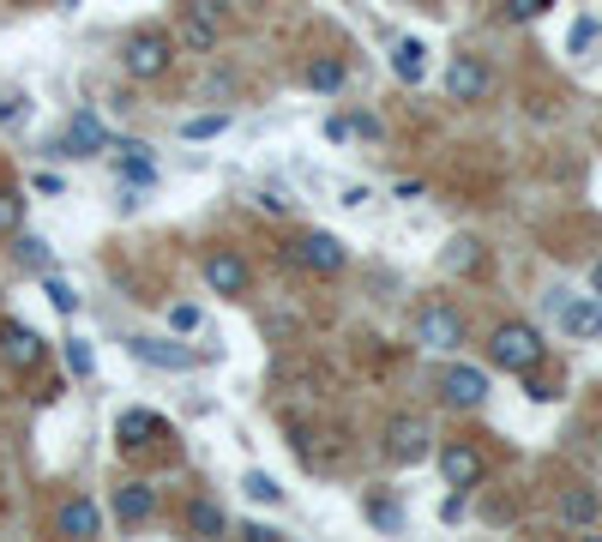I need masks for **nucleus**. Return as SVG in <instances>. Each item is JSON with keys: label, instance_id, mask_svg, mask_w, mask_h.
<instances>
[{"label": "nucleus", "instance_id": "nucleus-31", "mask_svg": "<svg viewBox=\"0 0 602 542\" xmlns=\"http://www.w3.org/2000/svg\"><path fill=\"white\" fill-rule=\"evenodd\" d=\"M549 7H554V0H506V19L524 24V19H536V12H549Z\"/></svg>", "mask_w": 602, "mask_h": 542}, {"label": "nucleus", "instance_id": "nucleus-32", "mask_svg": "<svg viewBox=\"0 0 602 542\" xmlns=\"http://www.w3.org/2000/svg\"><path fill=\"white\" fill-rule=\"evenodd\" d=\"M169 326H175V332H194V326H199V307H194V302H175V307H169Z\"/></svg>", "mask_w": 602, "mask_h": 542}, {"label": "nucleus", "instance_id": "nucleus-1", "mask_svg": "<svg viewBox=\"0 0 602 542\" xmlns=\"http://www.w3.org/2000/svg\"><path fill=\"white\" fill-rule=\"evenodd\" d=\"M542 356H549V344H542L536 326H524V319H501V326H494V338H488V362H494V368L536 374Z\"/></svg>", "mask_w": 602, "mask_h": 542}, {"label": "nucleus", "instance_id": "nucleus-13", "mask_svg": "<svg viewBox=\"0 0 602 542\" xmlns=\"http://www.w3.org/2000/svg\"><path fill=\"white\" fill-rule=\"evenodd\" d=\"M61 151H67V157H97V151H109V127H102L97 115H72L67 134H61Z\"/></svg>", "mask_w": 602, "mask_h": 542}, {"label": "nucleus", "instance_id": "nucleus-22", "mask_svg": "<svg viewBox=\"0 0 602 542\" xmlns=\"http://www.w3.org/2000/svg\"><path fill=\"white\" fill-rule=\"evenodd\" d=\"M187 531H194V536H224V506L194 501V506H187Z\"/></svg>", "mask_w": 602, "mask_h": 542}, {"label": "nucleus", "instance_id": "nucleus-12", "mask_svg": "<svg viewBox=\"0 0 602 542\" xmlns=\"http://www.w3.org/2000/svg\"><path fill=\"white\" fill-rule=\"evenodd\" d=\"M488 67H482L476 61V55H458V61H452L446 67V97L452 102H482V97H488Z\"/></svg>", "mask_w": 602, "mask_h": 542}, {"label": "nucleus", "instance_id": "nucleus-23", "mask_svg": "<svg viewBox=\"0 0 602 542\" xmlns=\"http://www.w3.org/2000/svg\"><path fill=\"white\" fill-rule=\"evenodd\" d=\"M121 175H127V187H151L157 164H151V157H139V145H121Z\"/></svg>", "mask_w": 602, "mask_h": 542}, {"label": "nucleus", "instance_id": "nucleus-36", "mask_svg": "<svg viewBox=\"0 0 602 542\" xmlns=\"http://www.w3.org/2000/svg\"><path fill=\"white\" fill-rule=\"evenodd\" d=\"M247 542H284V531H272V524H247Z\"/></svg>", "mask_w": 602, "mask_h": 542}, {"label": "nucleus", "instance_id": "nucleus-6", "mask_svg": "<svg viewBox=\"0 0 602 542\" xmlns=\"http://www.w3.org/2000/svg\"><path fill=\"white\" fill-rule=\"evenodd\" d=\"M386 459L392 464H422L428 459V422L422 416H392L386 422Z\"/></svg>", "mask_w": 602, "mask_h": 542}, {"label": "nucleus", "instance_id": "nucleus-28", "mask_svg": "<svg viewBox=\"0 0 602 542\" xmlns=\"http://www.w3.org/2000/svg\"><path fill=\"white\" fill-rule=\"evenodd\" d=\"M24 224V199L12 187H0V229H19Z\"/></svg>", "mask_w": 602, "mask_h": 542}, {"label": "nucleus", "instance_id": "nucleus-11", "mask_svg": "<svg viewBox=\"0 0 602 542\" xmlns=\"http://www.w3.org/2000/svg\"><path fill=\"white\" fill-rule=\"evenodd\" d=\"M482 471H488V464H482V452L470 446V441H446V446H440V476H446L452 489H476Z\"/></svg>", "mask_w": 602, "mask_h": 542}, {"label": "nucleus", "instance_id": "nucleus-4", "mask_svg": "<svg viewBox=\"0 0 602 542\" xmlns=\"http://www.w3.org/2000/svg\"><path fill=\"white\" fill-rule=\"evenodd\" d=\"M549 307H554L566 338H602V302L596 296H566V289H554Z\"/></svg>", "mask_w": 602, "mask_h": 542}, {"label": "nucleus", "instance_id": "nucleus-27", "mask_svg": "<svg viewBox=\"0 0 602 542\" xmlns=\"http://www.w3.org/2000/svg\"><path fill=\"white\" fill-rule=\"evenodd\" d=\"M596 37H602V24H596V19H579V24H572V37H566V49H572V55H591Z\"/></svg>", "mask_w": 602, "mask_h": 542}, {"label": "nucleus", "instance_id": "nucleus-19", "mask_svg": "<svg viewBox=\"0 0 602 542\" xmlns=\"http://www.w3.org/2000/svg\"><path fill=\"white\" fill-rule=\"evenodd\" d=\"M314 91H344V79H349V67L337 61V55H319V61H307V72H302Z\"/></svg>", "mask_w": 602, "mask_h": 542}, {"label": "nucleus", "instance_id": "nucleus-30", "mask_svg": "<svg viewBox=\"0 0 602 542\" xmlns=\"http://www.w3.org/2000/svg\"><path fill=\"white\" fill-rule=\"evenodd\" d=\"M67 368L79 374V380L97 368V362H91V344H85V338H67Z\"/></svg>", "mask_w": 602, "mask_h": 542}, {"label": "nucleus", "instance_id": "nucleus-5", "mask_svg": "<svg viewBox=\"0 0 602 542\" xmlns=\"http://www.w3.org/2000/svg\"><path fill=\"white\" fill-rule=\"evenodd\" d=\"M416 344H428V349H458L464 344V314L458 307H446V302H428L416 314Z\"/></svg>", "mask_w": 602, "mask_h": 542}, {"label": "nucleus", "instance_id": "nucleus-24", "mask_svg": "<svg viewBox=\"0 0 602 542\" xmlns=\"http://www.w3.org/2000/svg\"><path fill=\"white\" fill-rule=\"evenodd\" d=\"M241 489H247V501H259V506H284V489H277V476H266V471H247Z\"/></svg>", "mask_w": 602, "mask_h": 542}, {"label": "nucleus", "instance_id": "nucleus-29", "mask_svg": "<svg viewBox=\"0 0 602 542\" xmlns=\"http://www.w3.org/2000/svg\"><path fill=\"white\" fill-rule=\"evenodd\" d=\"M42 289H49V302L61 307V314H79V296H72V284H61V277H42Z\"/></svg>", "mask_w": 602, "mask_h": 542}, {"label": "nucleus", "instance_id": "nucleus-39", "mask_svg": "<svg viewBox=\"0 0 602 542\" xmlns=\"http://www.w3.org/2000/svg\"><path fill=\"white\" fill-rule=\"evenodd\" d=\"M596 446H602V434H596Z\"/></svg>", "mask_w": 602, "mask_h": 542}, {"label": "nucleus", "instance_id": "nucleus-35", "mask_svg": "<svg viewBox=\"0 0 602 542\" xmlns=\"http://www.w3.org/2000/svg\"><path fill=\"white\" fill-rule=\"evenodd\" d=\"M19 259H24V266H42V242L24 236V242H19Z\"/></svg>", "mask_w": 602, "mask_h": 542}, {"label": "nucleus", "instance_id": "nucleus-8", "mask_svg": "<svg viewBox=\"0 0 602 542\" xmlns=\"http://www.w3.org/2000/svg\"><path fill=\"white\" fill-rule=\"evenodd\" d=\"M296 266L319 272V277H337V272L349 266V254H344V242H337V236L314 229V236H302V242H296Z\"/></svg>", "mask_w": 602, "mask_h": 542}, {"label": "nucleus", "instance_id": "nucleus-18", "mask_svg": "<svg viewBox=\"0 0 602 542\" xmlns=\"http://www.w3.org/2000/svg\"><path fill=\"white\" fill-rule=\"evenodd\" d=\"M596 519H602L596 489H566L561 494V524H566V531H584V524H596Z\"/></svg>", "mask_w": 602, "mask_h": 542}, {"label": "nucleus", "instance_id": "nucleus-14", "mask_svg": "<svg viewBox=\"0 0 602 542\" xmlns=\"http://www.w3.org/2000/svg\"><path fill=\"white\" fill-rule=\"evenodd\" d=\"M0 349H7V362L19 374H31L37 362H42V338H37L31 326H19V319H7V326H0Z\"/></svg>", "mask_w": 602, "mask_h": 542}, {"label": "nucleus", "instance_id": "nucleus-25", "mask_svg": "<svg viewBox=\"0 0 602 542\" xmlns=\"http://www.w3.org/2000/svg\"><path fill=\"white\" fill-rule=\"evenodd\" d=\"M229 127V115H194V121H181V139L199 145V139H217Z\"/></svg>", "mask_w": 602, "mask_h": 542}, {"label": "nucleus", "instance_id": "nucleus-9", "mask_svg": "<svg viewBox=\"0 0 602 542\" xmlns=\"http://www.w3.org/2000/svg\"><path fill=\"white\" fill-rule=\"evenodd\" d=\"M127 349H134L139 362H151V368H169V374H187L199 362L194 344H175V338H127Z\"/></svg>", "mask_w": 602, "mask_h": 542}, {"label": "nucleus", "instance_id": "nucleus-21", "mask_svg": "<svg viewBox=\"0 0 602 542\" xmlns=\"http://www.w3.org/2000/svg\"><path fill=\"white\" fill-rule=\"evenodd\" d=\"M440 266H446V272H482V242L476 236H458L446 254H440Z\"/></svg>", "mask_w": 602, "mask_h": 542}, {"label": "nucleus", "instance_id": "nucleus-2", "mask_svg": "<svg viewBox=\"0 0 602 542\" xmlns=\"http://www.w3.org/2000/svg\"><path fill=\"white\" fill-rule=\"evenodd\" d=\"M175 61V42L164 31H139V37H127V49H121V67L134 72V79H164Z\"/></svg>", "mask_w": 602, "mask_h": 542}, {"label": "nucleus", "instance_id": "nucleus-26", "mask_svg": "<svg viewBox=\"0 0 602 542\" xmlns=\"http://www.w3.org/2000/svg\"><path fill=\"white\" fill-rule=\"evenodd\" d=\"M368 519L379 524V531H404V506L398 501H379V494L368 501Z\"/></svg>", "mask_w": 602, "mask_h": 542}, {"label": "nucleus", "instance_id": "nucleus-38", "mask_svg": "<svg viewBox=\"0 0 602 542\" xmlns=\"http://www.w3.org/2000/svg\"><path fill=\"white\" fill-rule=\"evenodd\" d=\"M591 296L602 302V259H596V266H591Z\"/></svg>", "mask_w": 602, "mask_h": 542}, {"label": "nucleus", "instance_id": "nucleus-16", "mask_svg": "<svg viewBox=\"0 0 602 542\" xmlns=\"http://www.w3.org/2000/svg\"><path fill=\"white\" fill-rule=\"evenodd\" d=\"M217 37H224V31H217V7H205V12L194 7V12L181 19V49H187V55H211Z\"/></svg>", "mask_w": 602, "mask_h": 542}, {"label": "nucleus", "instance_id": "nucleus-10", "mask_svg": "<svg viewBox=\"0 0 602 542\" xmlns=\"http://www.w3.org/2000/svg\"><path fill=\"white\" fill-rule=\"evenodd\" d=\"M55 536H67V542H91V536H102V506L85 501V494H72V501L55 512Z\"/></svg>", "mask_w": 602, "mask_h": 542}, {"label": "nucleus", "instance_id": "nucleus-7", "mask_svg": "<svg viewBox=\"0 0 602 542\" xmlns=\"http://www.w3.org/2000/svg\"><path fill=\"white\" fill-rule=\"evenodd\" d=\"M440 398H446L452 410H476L482 398H488V374L452 362V368H440Z\"/></svg>", "mask_w": 602, "mask_h": 542}, {"label": "nucleus", "instance_id": "nucleus-15", "mask_svg": "<svg viewBox=\"0 0 602 542\" xmlns=\"http://www.w3.org/2000/svg\"><path fill=\"white\" fill-rule=\"evenodd\" d=\"M151 512H157L151 482H121V489H115V519H121V524H145Z\"/></svg>", "mask_w": 602, "mask_h": 542}, {"label": "nucleus", "instance_id": "nucleus-37", "mask_svg": "<svg viewBox=\"0 0 602 542\" xmlns=\"http://www.w3.org/2000/svg\"><path fill=\"white\" fill-rule=\"evenodd\" d=\"M19 115H24L19 97H0V121H19Z\"/></svg>", "mask_w": 602, "mask_h": 542}, {"label": "nucleus", "instance_id": "nucleus-17", "mask_svg": "<svg viewBox=\"0 0 602 542\" xmlns=\"http://www.w3.org/2000/svg\"><path fill=\"white\" fill-rule=\"evenodd\" d=\"M151 434H164V416H151V410H121V422H115V441L127 452H139Z\"/></svg>", "mask_w": 602, "mask_h": 542}, {"label": "nucleus", "instance_id": "nucleus-3", "mask_svg": "<svg viewBox=\"0 0 602 542\" xmlns=\"http://www.w3.org/2000/svg\"><path fill=\"white\" fill-rule=\"evenodd\" d=\"M205 284H211V296L241 302L247 284H254V272H247V259L235 254V247H211V254H205Z\"/></svg>", "mask_w": 602, "mask_h": 542}, {"label": "nucleus", "instance_id": "nucleus-20", "mask_svg": "<svg viewBox=\"0 0 602 542\" xmlns=\"http://www.w3.org/2000/svg\"><path fill=\"white\" fill-rule=\"evenodd\" d=\"M422 55H428V49H422L416 37H404L398 49H392V67H398L404 85H422V72H428V61H422Z\"/></svg>", "mask_w": 602, "mask_h": 542}, {"label": "nucleus", "instance_id": "nucleus-34", "mask_svg": "<svg viewBox=\"0 0 602 542\" xmlns=\"http://www.w3.org/2000/svg\"><path fill=\"white\" fill-rule=\"evenodd\" d=\"M31 187H37V194H42V199H61V194H67V181H61V175H37V181H31Z\"/></svg>", "mask_w": 602, "mask_h": 542}, {"label": "nucleus", "instance_id": "nucleus-33", "mask_svg": "<svg viewBox=\"0 0 602 542\" xmlns=\"http://www.w3.org/2000/svg\"><path fill=\"white\" fill-rule=\"evenodd\" d=\"M326 139H332V145L356 139V121H349V115H332V121H326Z\"/></svg>", "mask_w": 602, "mask_h": 542}]
</instances>
